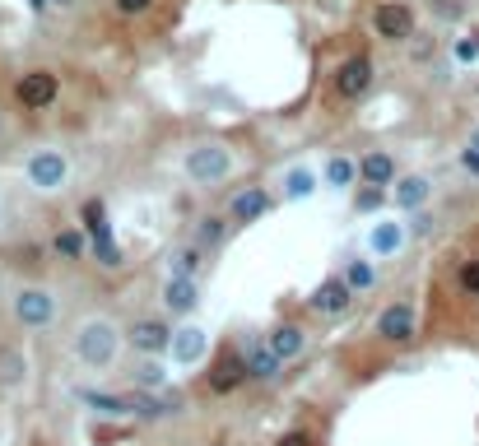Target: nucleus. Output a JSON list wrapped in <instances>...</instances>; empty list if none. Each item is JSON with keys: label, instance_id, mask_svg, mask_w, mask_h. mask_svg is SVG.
Listing matches in <instances>:
<instances>
[{"label": "nucleus", "instance_id": "6ab92c4d", "mask_svg": "<svg viewBox=\"0 0 479 446\" xmlns=\"http://www.w3.org/2000/svg\"><path fill=\"white\" fill-rule=\"evenodd\" d=\"M177 400H168L164 390H130V418H145V424H158V418H173Z\"/></svg>", "mask_w": 479, "mask_h": 446}, {"label": "nucleus", "instance_id": "9d476101", "mask_svg": "<svg viewBox=\"0 0 479 446\" xmlns=\"http://www.w3.org/2000/svg\"><path fill=\"white\" fill-rule=\"evenodd\" d=\"M372 28L386 42H405V38H414V10L401 5V0H386V5L372 10Z\"/></svg>", "mask_w": 479, "mask_h": 446}, {"label": "nucleus", "instance_id": "7c9ffc66", "mask_svg": "<svg viewBox=\"0 0 479 446\" xmlns=\"http://www.w3.org/2000/svg\"><path fill=\"white\" fill-rule=\"evenodd\" d=\"M457 61H466V66L479 61V33H466V38L457 42Z\"/></svg>", "mask_w": 479, "mask_h": 446}, {"label": "nucleus", "instance_id": "c85d7f7f", "mask_svg": "<svg viewBox=\"0 0 479 446\" xmlns=\"http://www.w3.org/2000/svg\"><path fill=\"white\" fill-rule=\"evenodd\" d=\"M51 246H57V256H66V261H79V256H84V251H89V233H84V228H61Z\"/></svg>", "mask_w": 479, "mask_h": 446}, {"label": "nucleus", "instance_id": "a878e982", "mask_svg": "<svg viewBox=\"0 0 479 446\" xmlns=\"http://www.w3.org/2000/svg\"><path fill=\"white\" fill-rule=\"evenodd\" d=\"M243 358H247V377H256V381H275V377H279V368H284V362L275 358V349H271V344H256V349H247Z\"/></svg>", "mask_w": 479, "mask_h": 446}, {"label": "nucleus", "instance_id": "f257e3e1", "mask_svg": "<svg viewBox=\"0 0 479 446\" xmlns=\"http://www.w3.org/2000/svg\"><path fill=\"white\" fill-rule=\"evenodd\" d=\"M70 353H75L79 368L108 372V368H117V358L126 353V330H121L112 317L93 312V317H84V321L75 326V334H70Z\"/></svg>", "mask_w": 479, "mask_h": 446}, {"label": "nucleus", "instance_id": "c756f323", "mask_svg": "<svg viewBox=\"0 0 479 446\" xmlns=\"http://www.w3.org/2000/svg\"><path fill=\"white\" fill-rule=\"evenodd\" d=\"M224 237V219H200V246H215Z\"/></svg>", "mask_w": 479, "mask_h": 446}, {"label": "nucleus", "instance_id": "1a4fd4ad", "mask_svg": "<svg viewBox=\"0 0 479 446\" xmlns=\"http://www.w3.org/2000/svg\"><path fill=\"white\" fill-rule=\"evenodd\" d=\"M316 191H322V167H312V163L284 167V177H279V201H288V205H307Z\"/></svg>", "mask_w": 479, "mask_h": 446}, {"label": "nucleus", "instance_id": "c9c22d12", "mask_svg": "<svg viewBox=\"0 0 479 446\" xmlns=\"http://www.w3.org/2000/svg\"><path fill=\"white\" fill-rule=\"evenodd\" d=\"M279 446H312V437H307V433H284Z\"/></svg>", "mask_w": 479, "mask_h": 446}, {"label": "nucleus", "instance_id": "aec40b11", "mask_svg": "<svg viewBox=\"0 0 479 446\" xmlns=\"http://www.w3.org/2000/svg\"><path fill=\"white\" fill-rule=\"evenodd\" d=\"M243 381H252L243 353H224V358L215 362V372H209V390H215V396H228V390H237Z\"/></svg>", "mask_w": 479, "mask_h": 446}, {"label": "nucleus", "instance_id": "473e14b6", "mask_svg": "<svg viewBox=\"0 0 479 446\" xmlns=\"http://www.w3.org/2000/svg\"><path fill=\"white\" fill-rule=\"evenodd\" d=\"M112 5H117V14H145L154 0H112Z\"/></svg>", "mask_w": 479, "mask_h": 446}, {"label": "nucleus", "instance_id": "bb28decb", "mask_svg": "<svg viewBox=\"0 0 479 446\" xmlns=\"http://www.w3.org/2000/svg\"><path fill=\"white\" fill-rule=\"evenodd\" d=\"M23 381H29V362H23V353L14 344H5V349H0V386L19 390Z\"/></svg>", "mask_w": 479, "mask_h": 446}, {"label": "nucleus", "instance_id": "7ed1b4c3", "mask_svg": "<svg viewBox=\"0 0 479 446\" xmlns=\"http://www.w3.org/2000/svg\"><path fill=\"white\" fill-rule=\"evenodd\" d=\"M10 312L23 330H51L61 321V289L51 284H23L10 298Z\"/></svg>", "mask_w": 479, "mask_h": 446}, {"label": "nucleus", "instance_id": "a211bd4d", "mask_svg": "<svg viewBox=\"0 0 479 446\" xmlns=\"http://www.w3.org/2000/svg\"><path fill=\"white\" fill-rule=\"evenodd\" d=\"M75 400L89 405L102 418H130V396H112V390H98V386H79Z\"/></svg>", "mask_w": 479, "mask_h": 446}, {"label": "nucleus", "instance_id": "5701e85b", "mask_svg": "<svg viewBox=\"0 0 479 446\" xmlns=\"http://www.w3.org/2000/svg\"><path fill=\"white\" fill-rule=\"evenodd\" d=\"M344 284H350L354 289V298L359 293H372V289H377V279H382V270H377V261H372V256H354V261H344Z\"/></svg>", "mask_w": 479, "mask_h": 446}, {"label": "nucleus", "instance_id": "ddd939ff", "mask_svg": "<svg viewBox=\"0 0 479 446\" xmlns=\"http://www.w3.org/2000/svg\"><path fill=\"white\" fill-rule=\"evenodd\" d=\"M168 340H173V326H164V321H136L126 330V349H136L140 358L168 353Z\"/></svg>", "mask_w": 479, "mask_h": 446}, {"label": "nucleus", "instance_id": "0eeeda50", "mask_svg": "<svg viewBox=\"0 0 479 446\" xmlns=\"http://www.w3.org/2000/svg\"><path fill=\"white\" fill-rule=\"evenodd\" d=\"M372 330H377L386 344H410L414 330H419V307L414 302H386L377 312V321H372Z\"/></svg>", "mask_w": 479, "mask_h": 446}, {"label": "nucleus", "instance_id": "f8f14e48", "mask_svg": "<svg viewBox=\"0 0 479 446\" xmlns=\"http://www.w3.org/2000/svg\"><path fill=\"white\" fill-rule=\"evenodd\" d=\"M307 307H312L316 317H344V312L354 307V289L335 274V279H326V284H316V289H312Z\"/></svg>", "mask_w": 479, "mask_h": 446}, {"label": "nucleus", "instance_id": "4be33fe9", "mask_svg": "<svg viewBox=\"0 0 479 446\" xmlns=\"http://www.w3.org/2000/svg\"><path fill=\"white\" fill-rule=\"evenodd\" d=\"M265 344L275 349V358H279V362L303 358V349H307V330H303V326H294V321H284V326H275L271 334H265Z\"/></svg>", "mask_w": 479, "mask_h": 446}, {"label": "nucleus", "instance_id": "e433bc0d", "mask_svg": "<svg viewBox=\"0 0 479 446\" xmlns=\"http://www.w3.org/2000/svg\"><path fill=\"white\" fill-rule=\"evenodd\" d=\"M470 145H475V149H479V130H475V135H470Z\"/></svg>", "mask_w": 479, "mask_h": 446}, {"label": "nucleus", "instance_id": "39448f33", "mask_svg": "<svg viewBox=\"0 0 479 446\" xmlns=\"http://www.w3.org/2000/svg\"><path fill=\"white\" fill-rule=\"evenodd\" d=\"M23 182H29L38 195H57V191H66V182H70V158H66L57 145L33 149L29 158H23Z\"/></svg>", "mask_w": 479, "mask_h": 446}, {"label": "nucleus", "instance_id": "72a5a7b5", "mask_svg": "<svg viewBox=\"0 0 479 446\" xmlns=\"http://www.w3.org/2000/svg\"><path fill=\"white\" fill-rule=\"evenodd\" d=\"M429 228H433V219H429V214H423V210H419V214L410 219V237H423V233H429Z\"/></svg>", "mask_w": 479, "mask_h": 446}, {"label": "nucleus", "instance_id": "4c0bfd02", "mask_svg": "<svg viewBox=\"0 0 479 446\" xmlns=\"http://www.w3.org/2000/svg\"><path fill=\"white\" fill-rule=\"evenodd\" d=\"M215 446H224V442H215Z\"/></svg>", "mask_w": 479, "mask_h": 446}, {"label": "nucleus", "instance_id": "6e6552de", "mask_svg": "<svg viewBox=\"0 0 479 446\" xmlns=\"http://www.w3.org/2000/svg\"><path fill=\"white\" fill-rule=\"evenodd\" d=\"M57 94H61V79L51 75V70H23V75H19V84H14L19 107H29V112L51 107V103H57Z\"/></svg>", "mask_w": 479, "mask_h": 446}, {"label": "nucleus", "instance_id": "412c9836", "mask_svg": "<svg viewBox=\"0 0 479 446\" xmlns=\"http://www.w3.org/2000/svg\"><path fill=\"white\" fill-rule=\"evenodd\" d=\"M350 186H359V158L331 154L322 163V191H350Z\"/></svg>", "mask_w": 479, "mask_h": 446}, {"label": "nucleus", "instance_id": "f03ea898", "mask_svg": "<svg viewBox=\"0 0 479 446\" xmlns=\"http://www.w3.org/2000/svg\"><path fill=\"white\" fill-rule=\"evenodd\" d=\"M233 167H237V154L219 145V139H200V145L182 154V173L191 177V186H219L233 177Z\"/></svg>", "mask_w": 479, "mask_h": 446}, {"label": "nucleus", "instance_id": "cd10ccee", "mask_svg": "<svg viewBox=\"0 0 479 446\" xmlns=\"http://www.w3.org/2000/svg\"><path fill=\"white\" fill-rule=\"evenodd\" d=\"M130 381H136V390H164L168 386V362L164 358H140Z\"/></svg>", "mask_w": 479, "mask_h": 446}, {"label": "nucleus", "instance_id": "f704fd0d", "mask_svg": "<svg viewBox=\"0 0 479 446\" xmlns=\"http://www.w3.org/2000/svg\"><path fill=\"white\" fill-rule=\"evenodd\" d=\"M461 167L479 177V149H475V145H466V149H461Z\"/></svg>", "mask_w": 479, "mask_h": 446}, {"label": "nucleus", "instance_id": "423d86ee", "mask_svg": "<svg viewBox=\"0 0 479 446\" xmlns=\"http://www.w3.org/2000/svg\"><path fill=\"white\" fill-rule=\"evenodd\" d=\"M363 246H368L372 261H395L410 246V223L395 219V214H377L363 233Z\"/></svg>", "mask_w": 479, "mask_h": 446}, {"label": "nucleus", "instance_id": "f3484780", "mask_svg": "<svg viewBox=\"0 0 479 446\" xmlns=\"http://www.w3.org/2000/svg\"><path fill=\"white\" fill-rule=\"evenodd\" d=\"M271 191H265V186H247V191H237L233 195V201H228V219L233 223H256V219H265V214H271Z\"/></svg>", "mask_w": 479, "mask_h": 446}, {"label": "nucleus", "instance_id": "2eb2a0df", "mask_svg": "<svg viewBox=\"0 0 479 446\" xmlns=\"http://www.w3.org/2000/svg\"><path fill=\"white\" fill-rule=\"evenodd\" d=\"M391 201H395V210H405V214H419L423 205L433 201V182L423 177V173L395 177V186H391Z\"/></svg>", "mask_w": 479, "mask_h": 446}, {"label": "nucleus", "instance_id": "20e7f679", "mask_svg": "<svg viewBox=\"0 0 479 446\" xmlns=\"http://www.w3.org/2000/svg\"><path fill=\"white\" fill-rule=\"evenodd\" d=\"M209 344H215V330H209L205 321H196V317L177 321L173 340H168V368H177V372L200 368V362L209 358Z\"/></svg>", "mask_w": 479, "mask_h": 446}, {"label": "nucleus", "instance_id": "9b49d317", "mask_svg": "<svg viewBox=\"0 0 479 446\" xmlns=\"http://www.w3.org/2000/svg\"><path fill=\"white\" fill-rule=\"evenodd\" d=\"M84 233H89V242H93V251H98V261H102V265H121V246H112L108 214H102L98 201L84 205Z\"/></svg>", "mask_w": 479, "mask_h": 446}, {"label": "nucleus", "instance_id": "393cba45", "mask_svg": "<svg viewBox=\"0 0 479 446\" xmlns=\"http://www.w3.org/2000/svg\"><path fill=\"white\" fill-rule=\"evenodd\" d=\"M164 279H200V246H173L164 261Z\"/></svg>", "mask_w": 479, "mask_h": 446}, {"label": "nucleus", "instance_id": "4468645a", "mask_svg": "<svg viewBox=\"0 0 479 446\" xmlns=\"http://www.w3.org/2000/svg\"><path fill=\"white\" fill-rule=\"evenodd\" d=\"M158 298H164V312L173 317H191L196 302H200V279H164V289H158Z\"/></svg>", "mask_w": 479, "mask_h": 446}, {"label": "nucleus", "instance_id": "dca6fc26", "mask_svg": "<svg viewBox=\"0 0 479 446\" xmlns=\"http://www.w3.org/2000/svg\"><path fill=\"white\" fill-rule=\"evenodd\" d=\"M368 84H372V61H368V56H350V61H340V70H335V94L340 98H363Z\"/></svg>", "mask_w": 479, "mask_h": 446}, {"label": "nucleus", "instance_id": "2f4dec72", "mask_svg": "<svg viewBox=\"0 0 479 446\" xmlns=\"http://www.w3.org/2000/svg\"><path fill=\"white\" fill-rule=\"evenodd\" d=\"M461 289H466V293H479V261H466V265H461Z\"/></svg>", "mask_w": 479, "mask_h": 446}, {"label": "nucleus", "instance_id": "b1692460", "mask_svg": "<svg viewBox=\"0 0 479 446\" xmlns=\"http://www.w3.org/2000/svg\"><path fill=\"white\" fill-rule=\"evenodd\" d=\"M359 177H363L368 186H395V158L382 154V149L363 154V158H359Z\"/></svg>", "mask_w": 479, "mask_h": 446}]
</instances>
